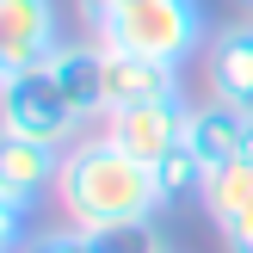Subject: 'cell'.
<instances>
[{
  "label": "cell",
  "instance_id": "6da1fadb",
  "mask_svg": "<svg viewBox=\"0 0 253 253\" xmlns=\"http://www.w3.org/2000/svg\"><path fill=\"white\" fill-rule=\"evenodd\" d=\"M161 204H167V198H161L155 167L136 161V155H124L105 130H86L81 142L62 155L56 210H62V222H74V229L111 235V229H130V222H148Z\"/></svg>",
  "mask_w": 253,
  "mask_h": 253
},
{
  "label": "cell",
  "instance_id": "7a4b0ae2",
  "mask_svg": "<svg viewBox=\"0 0 253 253\" xmlns=\"http://www.w3.org/2000/svg\"><path fill=\"white\" fill-rule=\"evenodd\" d=\"M93 37L105 49L148 56V62H167V68H185L192 56L210 49L204 0H130V6H118Z\"/></svg>",
  "mask_w": 253,
  "mask_h": 253
},
{
  "label": "cell",
  "instance_id": "3957f363",
  "mask_svg": "<svg viewBox=\"0 0 253 253\" xmlns=\"http://www.w3.org/2000/svg\"><path fill=\"white\" fill-rule=\"evenodd\" d=\"M0 136H25V142H43V148H56V155H68L86 136V118L68 105V93L49 81V68H37V74L0 81Z\"/></svg>",
  "mask_w": 253,
  "mask_h": 253
},
{
  "label": "cell",
  "instance_id": "277c9868",
  "mask_svg": "<svg viewBox=\"0 0 253 253\" xmlns=\"http://www.w3.org/2000/svg\"><path fill=\"white\" fill-rule=\"evenodd\" d=\"M99 130H105L124 155H136V161L155 167L161 155H173V148L185 142V130H192V99L167 93V99H142V105H118V111L99 118Z\"/></svg>",
  "mask_w": 253,
  "mask_h": 253
},
{
  "label": "cell",
  "instance_id": "5b68a950",
  "mask_svg": "<svg viewBox=\"0 0 253 253\" xmlns=\"http://www.w3.org/2000/svg\"><path fill=\"white\" fill-rule=\"evenodd\" d=\"M62 56V12L56 0H0V81L37 74Z\"/></svg>",
  "mask_w": 253,
  "mask_h": 253
},
{
  "label": "cell",
  "instance_id": "8992f818",
  "mask_svg": "<svg viewBox=\"0 0 253 253\" xmlns=\"http://www.w3.org/2000/svg\"><path fill=\"white\" fill-rule=\"evenodd\" d=\"M198 62H204L210 99H229V105L253 111V19H235L222 31H210V49Z\"/></svg>",
  "mask_w": 253,
  "mask_h": 253
},
{
  "label": "cell",
  "instance_id": "52a82bcc",
  "mask_svg": "<svg viewBox=\"0 0 253 253\" xmlns=\"http://www.w3.org/2000/svg\"><path fill=\"white\" fill-rule=\"evenodd\" d=\"M56 173H62L56 148L25 142V136H0V204L37 210V198H56Z\"/></svg>",
  "mask_w": 253,
  "mask_h": 253
},
{
  "label": "cell",
  "instance_id": "ba28073f",
  "mask_svg": "<svg viewBox=\"0 0 253 253\" xmlns=\"http://www.w3.org/2000/svg\"><path fill=\"white\" fill-rule=\"evenodd\" d=\"M49 81L68 93V105L81 111L86 124L105 118V43L86 37V43H62V56L49 62Z\"/></svg>",
  "mask_w": 253,
  "mask_h": 253
},
{
  "label": "cell",
  "instance_id": "9c48e42d",
  "mask_svg": "<svg viewBox=\"0 0 253 253\" xmlns=\"http://www.w3.org/2000/svg\"><path fill=\"white\" fill-rule=\"evenodd\" d=\"M167 93H185L179 68L148 62V56H124V49H105V111L142 105V99H167Z\"/></svg>",
  "mask_w": 253,
  "mask_h": 253
},
{
  "label": "cell",
  "instance_id": "30bf717a",
  "mask_svg": "<svg viewBox=\"0 0 253 253\" xmlns=\"http://www.w3.org/2000/svg\"><path fill=\"white\" fill-rule=\"evenodd\" d=\"M247 118H253V111L229 105V99H204V105H192L185 142L198 148L204 167H229V161H241V148H247Z\"/></svg>",
  "mask_w": 253,
  "mask_h": 253
},
{
  "label": "cell",
  "instance_id": "8fae6325",
  "mask_svg": "<svg viewBox=\"0 0 253 253\" xmlns=\"http://www.w3.org/2000/svg\"><path fill=\"white\" fill-rule=\"evenodd\" d=\"M204 216L216 229H235V222L253 216V161H229V167H210L204 173V192H198Z\"/></svg>",
  "mask_w": 253,
  "mask_h": 253
},
{
  "label": "cell",
  "instance_id": "7c38bea8",
  "mask_svg": "<svg viewBox=\"0 0 253 253\" xmlns=\"http://www.w3.org/2000/svg\"><path fill=\"white\" fill-rule=\"evenodd\" d=\"M204 161H198V148L192 142H179L173 148V155H161L155 161V179H161V198H167V204H179V198H198L204 192Z\"/></svg>",
  "mask_w": 253,
  "mask_h": 253
},
{
  "label": "cell",
  "instance_id": "4fadbf2b",
  "mask_svg": "<svg viewBox=\"0 0 253 253\" xmlns=\"http://www.w3.org/2000/svg\"><path fill=\"white\" fill-rule=\"evenodd\" d=\"M25 253H105V241L86 229H74V222H62V229H37L31 241H25Z\"/></svg>",
  "mask_w": 253,
  "mask_h": 253
},
{
  "label": "cell",
  "instance_id": "5bb4252c",
  "mask_svg": "<svg viewBox=\"0 0 253 253\" xmlns=\"http://www.w3.org/2000/svg\"><path fill=\"white\" fill-rule=\"evenodd\" d=\"M105 241V253H167V241H161L148 222H130V229H111V235H99Z\"/></svg>",
  "mask_w": 253,
  "mask_h": 253
},
{
  "label": "cell",
  "instance_id": "9a60e30c",
  "mask_svg": "<svg viewBox=\"0 0 253 253\" xmlns=\"http://www.w3.org/2000/svg\"><path fill=\"white\" fill-rule=\"evenodd\" d=\"M25 222H31V210H19V204H0V253H25Z\"/></svg>",
  "mask_w": 253,
  "mask_h": 253
},
{
  "label": "cell",
  "instance_id": "2e32d148",
  "mask_svg": "<svg viewBox=\"0 0 253 253\" xmlns=\"http://www.w3.org/2000/svg\"><path fill=\"white\" fill-rule=\"evenodd\" d=\"M118 6H130V0H81V19H86V31H99V25H105Z\"/></svg>",
  "mask_w": 253,
  "mask_h": 253
},
{
  "label": "cell",
  "instance_id": "e0dca14e",
  "mask_svg": "<svg viewBox=\"0 0 253 253\" xmlns=\"http://www.w3.org/2000/svg\"><path fill=\"white\" fill-rule=\"evenodd\" d=\"M216 235H222V247H229V253H253V216L235 222V229H216Z\"/></svg>",
  "mask_w": 253,
  "mask_h": 253
},
{
  "label": "cell",
  "instance_id": "ac0fdd59",
  "mask_svg": "<svg viewBox=\"0 0 253 253\" xmlns=\"http://www.w3.org/2000/svg\"><path fill=\"white\" fill-rule=\"evenodd\" d=\"M241 161H253V118H247V148H241Z\"/></svg>",
  "mask_w": 253,
  "mask_h": 253
}]
</instances>
